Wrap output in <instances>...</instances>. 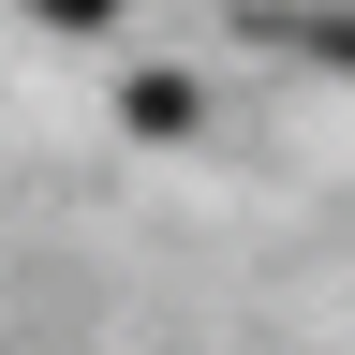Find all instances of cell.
I'll return each mask as SVG.
<instances>
[{
  "mask_svg": "<svg viewBox=\"0 0 355 355\" xmlns=\"http://www.w3.org/2000/svg\"><path fill=\"white\" fill-rule=\"evenodd\" d=\"M44 30H119V0H30Z\"/></svg>",
  "mask_w": 355,
  "mask_h": 355,
  "instance_id": "obj_1",
  "label": "cell"
},
{
  "mask_svg": "<svg viewBox=\"0 0 355 355\" xmlns=\"http://www.w3.org/2000/svg\"><path fill=\"white\" fill-rule=\"evenodd\" d=\"M296 44H311V60H340V74H355V15H311Z\"/></svg>",
  "mask_w": 355,
  "mask_h": 355,
  "instance_id": "obj_2",
  "label": "cell"
}]
</instances>
